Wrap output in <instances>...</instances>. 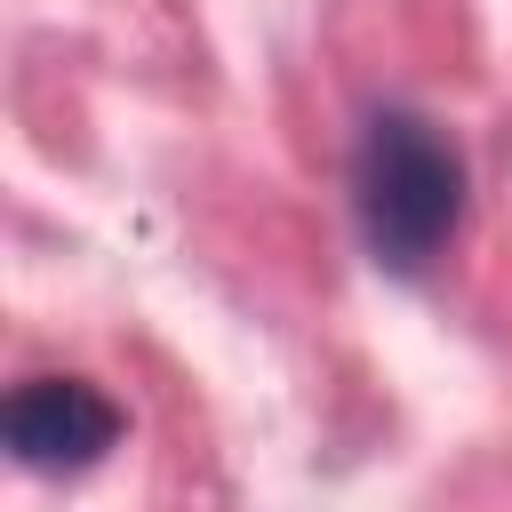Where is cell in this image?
Masks as SVG:
<instances>
[{
	"label": "cell",
	"instance_id": "6da1fadb",
	"mask_svg": "<svg viewBox=\"0 0 512 512\" xmlns=\"http://www.w3.org/2000/svg\"><path fill=\"white\" fill-rule=\"evenodd\" d=\"M352 216L384 272H432V256L464 224V152L448 144V128H432L408 104L368 112L352 144Z\"/></svg>",
	"mask_w": 512,
	"mask_h": 512
},
{
	"label": "cell",
	"instance_id": "7a4b0ae2",
	"mask_svg": "<svg viewBox=\"0 0 512 512\" xmlns=\"http://www.w3.org/2000/svg\"><path fill=\"white\" fill-rule=\"evenodd\" d=\"M0 440L24 472H88L120 440V408L80 376H32L0 408Z\"/></svg>",
	"mask_w": 512,
	"mask_h": 512
}]
</instances>
